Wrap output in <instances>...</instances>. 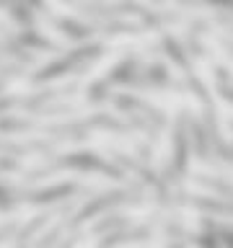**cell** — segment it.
<instances>
[{
    "label": "cell",
    "instance_id": "1",
    "mask_svg": "<svg viewBox=\"0 0 233 248\" xmlns=\"http://www.w3.org/2000/svg\"><path fill=\"white\" fill-rule=\"evenodd\" d=\"M158 39V31H148V34H122V36H109L106 44H148Z\"/></svg>",
    "mask_w": 233,
    "mask_h": 248
},
{
    "label": "cell",
    "instance_id": "2",
    "mask_svg": "<svg viewBox=\"0 0 233 248\" xmlns=\"http://www.w3.org/2000/svg\"><path fill=\"white\" fill-rule=\"evenodd\" d=\"M36 26H39V31H42L44 36H50V39H54L57 44H62V46H73V42H70V36H65L62 31H57L52 26L50 21L44 18V16H36Z\"/></svg>",
    "mask_w": 233,
    "mask_h": 248
},
{
    "label": "cell",
    "instance_id": "3",
    "mask_svg": "<svg viewBox=\"0 0 233 248\" xmlns=\"http://www.w3.org/2000/svg\"><path fill=\"white\" fill-rule=\"evenodd\" d=\"M194 67H197L200 78L205 80V88L215 96V101H220V96H217V91H215V75H213V70H210V60L197 57V60H194Z\"/></svg>",
    "mask_w": 233,
    "mask_h": 248
},
{
    "label": "cell",
    "instance_id": "4",
    "mask_svg": "<svg viewBox=\"0 0 233 248\" xmlns=\"http://www.w3.org/2000/svg\"><path fill=\"white\" fill-rule=\"evenodd\" d=\"M116 60H119V52H112V54H106V57H101V60L96 62V65H93V67L88 70V73H85V75H83V80H85V83H91V80H93V78H99V75H104V73H106V70H109V67H112V65H114V62H116Z\"/></svg>",
    "mask_w": 233,
    "mask_h": 248
},
{
    "label": "cell",
    "instance_id": "5",
    "mask_svg": "<svg viewBox=\"0 0 233 248\" xmlns=\"http://www.w3.org/2000/svg\"><path fill=\"white\" fill-rule=\"evenodd\" d=\"M202 42H205V46H210V49L215 52V57L220 60V65H225V67H231V62H228V57H225V52H223V46H220V42L213 36V34H202Z\"/></svg>",
    "mask_w": 233,
    "mask_h": 248
},
{
    "label": "cell",
    "instance_id": "6",
    "mask_svg": "<svg viewBox=\"0 0 233 248\" xmlns=\"http://www.w3.org/2000/svg\"><path fill=\"white\" fill-rule=\"evenodd\" d=\"M189 248H194V246H189Z\"/></svg>",
    "mask_w": 233,
    "mask_h": 248
}]
</instances>
